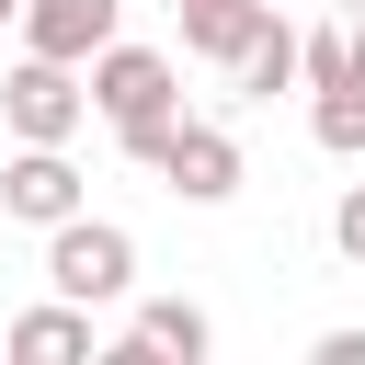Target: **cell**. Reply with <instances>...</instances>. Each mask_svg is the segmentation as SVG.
<instances>
[{
	"label": "cell",
	"instance_id": "3957f363",
	"mask_svg": "<svg viewBox=\"0 0 365 365\" xmlns=\"http://www.w3.org/2000/svg\"><path fill=\"white\" fill-rule=\"evenodd\" d=\"M0 125H11V137H34V148H68V137L91 125L80 68H68V57H23V68L0 80Z\"/></svg>",
	"mask_w": 365,
	"mask_h": 365
},
{
	"label": "cell",
	"instance_id": "9c48e42d",
	"mask_svg": "<svg viewBox=\"0 0 365 365\" xmlns=\"http://www.w3.org/2000/svg\"><path fill=\"white\" fill-rule=\"evenodd\" d=\"M228 80H240L251 103H274V91H297V23H274V11H262V23L240 34V57H228Z\"/></svg>",
	"mask_w": 365,
	"mask_h": 365
},
{
	"label": "cell",
	"instance_id": "8992f818",
	"mask_svg": "<svg viewBox=\"0 0 365 365\" xmlns=\"http://www.w3.org/2000/svg\"><path fill=\"white\" fill-rule=\"evenodd\" d=\"M23 23V57H91V46H114V23H125V0H23L11 11Z\"/></svg>",
	"mask_w": 365,
	"mask_h": 365
},
{
	"label": "cell",
	"instance_id": "2e32d148",
	"mask_svg": "<svg viewBox=\"0 0 365 365\" xmlns=\"http://www.w3.org/2000/svg\"><path fill=\"white\" fill-rule=\"evenodd\" d=\"M11 11H23V0H0V23H11Z\"/></svg>",
	"mask_w": 365,
	"mask_h": 365
},
{
	"label": "cell",
	"instance_id": "4fadbf2b",
	"mask_svg": "<svg viewBox=\"0 0 365 365\" xmlns=\"http://www.w3.org/2000/svg\"><path fill=\"white\" fill-rule=\"evenodd\" d=\"M331 251L365 274V182H342V205H331Z\"/></svg>",
	"mask_w": 365,
	"mask_h": 365
},
{
	"label": "cell",
	"instance_id": "5bb4252c",
	"mask_svg": "<svg viewBox=\"0 0 365 365\" xmlns=\"http://www.w3.org/2000/svg\"><path fill=\"white\" fill-rule=\"evenodd\" d=\"M319 365H365V331H319Z\"/></svg>",
	"mask_w": 365,
	"mask_h": 365
},
{
	"label": "cell",
	"instance_id": "30bf717a",
	"mask_svg": "<svg viewBox=\"0 0 365 365\" xmlns=\"http://www.w3.org/2000/svg\"><path fill=\"white\" fill-rule=\"evenodd\" d=\"M262 11H274V0H182V57L228 68V57H240V34H251Z\"/></svg>",
	"mask_w": 365,
	"mask_h": 365
},
{
	"label": "cell",
	"instance_id": "9a60e30c",
	"mask_svg": "<svg viewBox=\"0 0 365 365\" xmlns=\"http://www.w3.org/2000/svg\"><path fill=\"white\" fill-rule=\"evenodd\" d=\"M331 11H365V0H331Z\"/></svg>",
	"mask_w": 365,
	"mask_h": 365
},
{
	"label": "cell",
	"instance_id": "7a4b0ae2",
	"mask_svg": "<svg viewBox=\"0 0 365 365\" xmlns=\"http://www.w3.org/2000/svg\"><path fill=\"white\" fill-rule=\"evenodd\" d=\"M46 285H57L68 308H114V297H137V240H125L114 217L68 205V217L46 228Z\"/></svg>",
	"mask_w": 365,
	"mask_h": 365
},
{
	"label": "cell",
	"instance_id": "ba28073f",
	"mask_svg": "<svg viewBox=\"0 0 365 365\" xmlns=\"http://www.w3.org/2000/svg\"><path fill=\"white\" fill-rule=\"evenodd\" d=\"M0 354H11V365H91V308L46 297V308H23V319L0 331Z\"/></svg>",
	"mask_w": 365,
	"mask_h": 365
},
{
	"label": "cell",
	"instance_id": "5b68a950",
	"mask_svg": "<svg viewBox=\"0 0 365 365\" xmlns=\"http://www.w3.org/2000/svg\"><path fill=\"white\" fill-rule=\"evenodd\" d=\"M80 205V171H68V148H34V137H11V160H0V217H23V228H57Z\"/></svg>",
	"mask_w": 365,
	"mask_h": 365
},
{
	"label": "cell",
	"instance_id": "6da1fadb",
	"mask_svg": "<svg viewBox=\"0 0 365 365\" xmlns=\"http://www.w3.org/2000/svg\"><path fill=\"white\" fill-rule=\"evenodd\" d=\"M80 91H91V114L114 125V148L148 171V160H160V137H171V114H182V68H171L160 46H125V34H114V46H91V57H80Z\"/></svg>",
	"mask_w": 365,
	"mask_h": 365
},
{
	"label": "cell",
	"instance_id": "8fae6325",
	"mask_svg": "<svg viewBox=\"0 0 365 365\" xmlns=\"http://www.w3.org/2000/svg\"><path fill=\"white\" fill-rule=\"evenodd\" d=\"M331 80H365V34H354V23L297 34V91H331Z\"/></svg>",
	"mask_w": 365,
	"mask_h": 365
},
{
	"label": "cell",
	"instance_id": "7c38bea8",
	"mask_svg": "<svg viewBox=\"0 0 365 365\" xmlns=\"http://www.w3.org/2000/svg\"><path fill=\"white\" fill-rule=\"evenodd\" d=\"M308 137H319L331 160H365V80H331V91H308Z\"/></svg>",
	"mask_w": 365,
	"mask_h": 365
},
{
	"label": "cell",
	"instance_id": "277c9868",
	"mask_svg": "<svg viewBox=\"0 0 365 365\" xmlns=\"http://www.w3.org/2000/svg\"><path fill=\"white\" fill-rule=\"evenodd\" d=\"M182 205H228L240 194V137L228 125H205V114H171V137H160V160H148Z\"/></svg>",
	"mask_w": 365,
	"mask_h": 365
},
{
	"label": "cell",
	"instance_id": "52a82bcc",
	"mask_svg": "<svg viewBox=\"0 0 365 365\" xmlns=\"http://www.w3.org/2000/svg\"><path fill=\"white\" fill-rule=\"evenodd\" d=\"M125 342H137L148 365H205V354H217V319H205L194 297H137Z\"/></svg>",
	"mask_w": 365,
	"mask_h": 365
}]
</instances>
